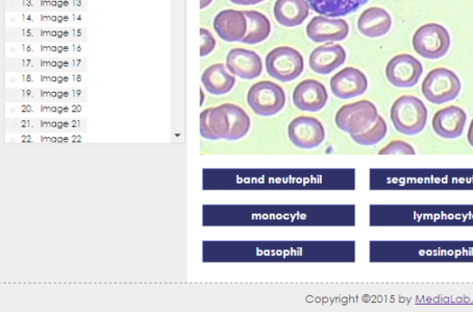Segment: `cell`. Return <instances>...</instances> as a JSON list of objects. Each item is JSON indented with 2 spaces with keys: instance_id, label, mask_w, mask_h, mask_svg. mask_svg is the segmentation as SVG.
I'll return each mask as SVG.
<instances>
[{
  "instance_id": "6da1fadb",
  "label": "cell",
  "mask_w": 473,
  "mask_h": 312,
  "mask_svg": "<svg viewBox=\"0 0 473 312\" xmlns=\"http://www.w3.org/2000/svg\"><path fill=\"white\" fill-rule=\"evenodd\" d=\"M251 126L250 116L232 103L208 108L200 115L201 135L208 140L237 141L248 135Z\"/></svg>"
},
{
  "instance_id": "7a4b0ae2",
  "label": "cell",
  "mask_w": 473,
  "mask_h": 312,
  "mask_svg": "<svg viewBox=\"0 0 473 312\" xmlns=\"http://www.w3.org/2000/svg\"><path fill=\"white\" fill-rule=\"evenodd\" d=\"M390 119L395 129L404 135H417L426 128L428 110L412 94L398 98L391 107Z\"/></svg>"
},
{
  "instance_id": "3957f363",
  "label": "cell",
  "mask_w": 473,
  "mask_h": 312,
  "mask_svg": "<svg viewBox=\"0 0 473 312\" xmlns=\"http://www.w3.org/2000/svg\"><path fill=\"white\" fill-rule=\"evenodd\" d=\"M461 89L459 77L450 69L436 68L421 85L423 97L430 103L442 105L455 101Z\"/></svg>"
},
{
  "instance_id": "277c9868",
  "label": "cell",
  "mask_w": 473,
  "mask_h": 312,
  "mask_svg": "<svg viewBox=\"0 0 473 312\" xmlns=\"http://www.w3.org/2000/svg\"><path fill=\"white\" fill-rule=\"evenodd\" d=\"M379 117L376 105L363 100L342 106L336 114L335 122L338 129L355 135L371 128Z\"/></svg>"
},
{
  "instance_id": "5b68a950",
  "label": "cell",
  "mask_w": 473,
  "mask_h": 312,
  "mask_svg": "<svg viewBox=\"0 0 473 312\" xmlns=\"http://www.w3.org/2000/svg\"><path fill=\"white\" fill-rule=\"evenodd\" d=\"M265 68L270 78L282 83L292 82L303 74L304 57L290 46H279L266 55Z\"/></svg>"
},
{
  "instance_id": "8992f818",
  "label": "cell",
  "mask_w": 473,
  "mask_h": 312,
  "mask_svg": "<svg viewBox=\"0 0 473 312\" xmlns=\"http://www.w3.org/2000/svg\"><path fill=\"white\" fill-rule=\"evenodd\" d=\"M452 39L448 31L438 23H428L414 34L412 46L414 52L427 60H438L451 49Z\"/></svg>"
},
{
  "instance_id": "52a82bcc",
  "label": "cell",
  "mask_w": 473,
  "mask_h": 312,
  "mask_svg": "<svg viewBox=\"0 0 473 312\" xmlns=\"http://www.w3.org/2000/svg\"><path fill=\"white\" fill-rule=\"evenodd\" d=\"M247 103L258 116L270 117L280 113L285 108L286 94L278 84L261 81L249 89Z\"/></svg>"
},
{
  "instance_id": "ba28073f",
  "label": "cell",
  "mask_w": 473,
  "mask_h": 312,
  "mask_svg": "<svg viewBox=\"0 0 473 312\" xmlns=\"http://www.w3.org/2000/svg\"><path fill=\"white\" fill-rule=\"evenodd\" d=\"M288 135L296 148L309 151L322 145L326 130L317 118L298 116L290 122Z\"/></svg>"
},
{
  "instance_id": "9c48e42d",
  "label": "cell",
  "mask_w": 473,
  "mask_h": 312,
  "mask_svg": "<svg viewBox=\"0 0 473 312\" xmlns=\"http://www.w3.org/2000/svg\"><path fill=\"white\" fill-rule=\"evenodd\" d=\"M423 73L421 62L410 54L392 58L386 68L387 81L396 87L410 88L416 86Z\"/></svg>"
},
{
  "instance_id": "30bf717a",
  "label": "cell",
  "mask_w": 473,
  "mask_h": 312,
  "mask_svg": "<svg viewBox=\"0 0 473 312\" xmlns=\"http://www.w3.org/2000/svg\"><path fill=\"white\" fill-rule=\"evenodd\" d=\"M330 88L338 99H355L367 91L368 80L359 69L347 67L331 78Z\"/></svg>"
},
{
  "instance_id": "8fae6325",
  "label": "cell",
  "mask_w": 473,
  "mask_h": 312,
  "mask_svg": "<svg viewBox=\"0 0 473 312\" xmlns=\"http://www.w3.org/2000/svg\"><path fill=\"white\" fill-rule=\"evenodd\" d=\"M294 106L305 112H318L327 105L329 94L321 82L308 79L298 84L292 94Z\"/></svg>"
},
{
  "instance_id": "7c38bea8",
  "label": "cell",
  "mask_w": 473,
  "mask_h": 312,
  "mask_svg": "<svg viewBox=\"0 0 473 312\" xmlns=\"http://www.w3.org/2000/svg\"><path fill=\"white\" fill-rule=\"evenodd\" d=\"M348 32L350 28L345 20L323 16L313 18L306 28L307 37L314 43L342 41Z\"/></svg>"
},
{
  "instance_id": "4fadbf2b",
  "label": "cell",
  "mask_w": 473,
  "mask_h": 312,
  "mask_svg": "<svg viewBox=\"0 0 473 312\" xmlns=\"http://www.w3.org/2000/svg\"><path fill=\"white\" fill-rule=\"evenodd\" d=\"M467 123L463 109L453 105L436 111L433 118L434 132L444 139H456L461 136Z\"/></svg>"
},
{
  "instance_id": "5bb4252c",
  "label": "cell",
  "mask_w": 473,
  "mask_h": 312,
  "mask_svg": "<svg viewBox=\"0 0 473 312\" xmlns=\"http://www.w3.org/2000/svg\"><path fill=\"white\" fill-rule=\"evenodd\" d=\"M226 65L231 73L244 80H254L263 73V62L260 56L245 49H232L227 56Z\"/></svg>"
},
{
  "instance_id": "9a60e30c",
  "label": "cell",
  "mask_w": 473,
  "mask_h": 312,
  "mask_svg": "<svg viewBox=\"0 0 473 312\" xmlns=\"http://www.w3.org/2000/svg\"><path fill=\"white\" fill-rule=\"evenodd\" d=\"M346 59V52L340 45L328 43L317 46L311 53L309 66L315 74L329 76L341 67Z\"/></svg>"
},
{
  "instance_id": "2e32d148",
  "label": "cell",
  "mask_w": 473,
  "mask_h": 312,
  "mask_svg": "<svg viewBox=\"0 0 473 312\" xmlns=\"http://www.w3.org/2000/svg\"><path fill=\"white\" fill-rule=\"evenodd\" d=\"M214 29L224 41L241 42L247 33V19L241 11H222L215 17Z\"/></svg>"
},
{
  "instance_id": "e0dca14e",
  "label": "cell",
  "mask_w": 473,
  "mask_h": 312,
  "mask_svg": "<svg viewBox=\"0 0 473 312\" xmlns=\"http://www.w3.org/2000/svg\"><path fill=\"white\" fill-rule=\"evenodd\" d=\"M392 27L389 13L379 7L364 11L358 20V29L362 35L370 38H378L387 35Z\"/></svg>"
},
{
  "instance_id": "ac0fdd59",
  "label": "cell",
  "mask_w": 473,
  "mask_h": 312,
  "mask_svg": "<svg viewBox=\"0 0 473 312\" xmlns=\"http://www.w3.org/2000/svg\"><path fill=\"white\" fill-rule=\"evenodd\" d=\"M310 7L306 0H277L273 7V15L285 28H296L303 25L308 18Z\"/></svg>"
},
{
  "instance_id": "d6986e66",
  "label": "cell",
  "mask_w": 473,
  "mask_h": 312,
  "mask_svg": "<svg viewBox=\"0 0 473 312\" xmlns=\"http://www.w3.org/2000/svg\"><path fill=\"white\" fill-rule=\"evenodd\" d=\"M202 83L210 94L215 95L225 94L231 92L236 83L235 77L225 64L216 63L209 66L202 76Z\"/></svg>"
},
{
  "instance_id": "ffe728a7",
  "label": "cell",
  "mask_w": 473,
  "mask_h": 312,
  "mask_svg": "<svg viewBox=\"0 0 473 312\" xmlns=\"http://www.w3.org/2000/svg\"><path fill=\"white\" fill-rule=\"evenodd\" d=\"M310 9L327 17H344L357 12L369 0H306Z\"/></svg>"
},
{
  "instance_id": "44dd1931",
  "label": "cell",
  "mask_w": 473,
  "mask_h": 312,
  "mask_svg": "<svg viewBox=\"0 0 473 312\" xmlns=\"http://www.w3.org/2000/svg\"><path fill=\"white\" fill-rule=\"evenodd\" d=\"M247 19V33L241 41L247 45H257L268 38L271 23L268 18L257 11H244Z\"/></svg>"
},
{
  "instance_id": "7402d4cb",
  "label": "cell",
  "mask_w": 473,
  "mask_h": 312,
  "mask_svg": "<svg viewBox=\"0 0 473 312\" xmlns=\"http://www.w3.org/2000/svg\"><path fill=\"white\" fill-rule=\"evenodd\" d=\"M387 134V123L383 117L379 115L377 123L373 125L371 128L362 134L351 136L355 143L359 144V145L371 147L378 145V144L380 143L386 137Z\"/></svg>"
},
{
  "instance_id": "603a6c76",
  "label": "cell",
  "mask_w": 473,
  "mask_h": 312,
  "mask_svg": "<svg viewBox=\"0 0 473 312\" xmlns=\"http://www.w3.org/2000/svg\"><path fill=\"white\" fill-rule=\"evenodd\" d=\"M379 155H415L416 152L409 143L404 140H393L383 148Z\"/></svg>"
},
{
  "instance_id": "cb8c5ba5",
  "label": "cell",
  "mask_w": 473,
  "mask_h": 312,
  "mask_svg": "<svg viewBox=\"0 0 473 312\" xmlns=\"http://www.w3.org/2000/svg\"><path fill=\"white\" fill-rule=\"evenodd\" d=\"M200 36H201V49H200V56L205 57L209 55L216 47V39L214 38L213 35L205 29H200Z\"/></svg>"
},
{
  "instance_id": "d4e9b609",
  "label": "cell",
  "mask_w": 473,
  "mask_h": 312,
  "mask_svg": "<svg viewBox=\"0 0 473 312\" xmlns=\"http://www.w3.org/2000/svg\"><path fill=\"white\" fill-rule=\"evenodd\" d=\"M230 2L235 5L253 6L265 2V0H230Z\"/></svg>"
},
{
  "instance_id": "484cf974",
  "label": "cell",
  "mask_w": 473,
  "mask_h": 312,
  "mask_svg": "<svg viewBox=\"0 0 473 312\" xmlns=\"http://www.w3.org/2000/svg\"><path fill=\"white\" fill-rule=\"evenodd\" d=\"M468 142L469 144V146L473 148V119L470 122L469 131H468Z\"/></svg>"
},
{
  "instance_id": "4316f807",
  "label": "cell",
  "mask_w": 473,
  "mask_h": 312,
  "mask_svg": "<svg viewBox=\"0 0 473 312\" xmlns=\"http://www.w3.org/2000/svg\"><path fill=\"white\" fill-rule=\"evenodd\" d=\"M212 2L213 0H201V3H200L201 10H204L207 7H208L212 4Z\"/></svg>"
}]
</instances>
